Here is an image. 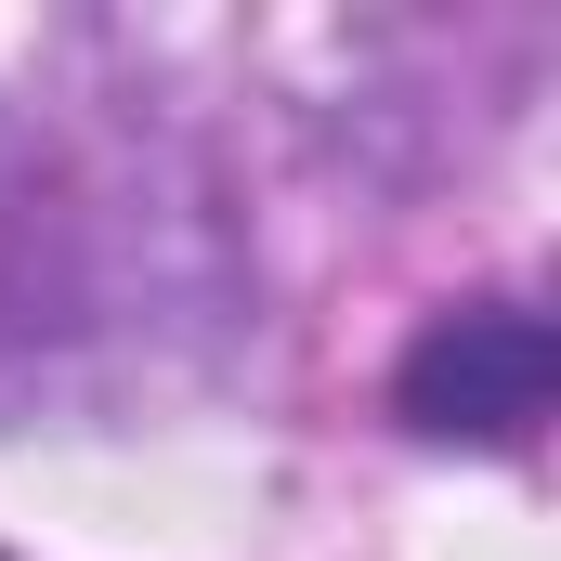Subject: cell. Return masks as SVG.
Returning a JSON list of instances; mask_svg holds the SVG:
<instances>
[{
    "mask_svg": "<svg viewBox=\"0 0 561 561\" xmlns=\"http://www.w3.org/2000/svg\"><path fill=\"white\" fill-rule=\"evenodd\" d=\"M549 379H561V353H549V327L523 313V300H470V313H444L419 353H405V419L419 431H470V444H523V431L549 419Z\"/></svg>",
    "mask_w": 561,
    "mask_h": 561,
    "instance_id": "6da1fadb",
    "label": "cell"
}]
</instances>
